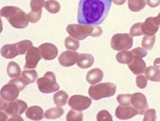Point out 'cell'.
<instances>
[{"label": "cell", "mask_w": 160, "mask_h": 121, "mask_svg": "<svg viewBox=\"0 0 160 121\" xmlns=\"http://www.w3.org/2000/svg\"><path fill=\"white\" fill-rule=\"evenodd\" d=\"M112 2V0H80L78 23L94 26L101 24L108 16Z\"/></svg>", "instance_id": "cell-1"}, {"label": "cell", "mask_w": 160, "mask_h": 121, "mask_svg": "<svg viewBox=\"0 0 160 121\" xmlns=\"http://www.w3.org/2000/svg\"><path fill=\"white\" fill-rule=\"evenodd\" d=\"M1 17L6 18L13 27L22 29L28 25V14L18 7L7 6L2 8L0 12Z\"/></svg>", "instance_id": "cell-2"}, {"label": "cell", "mask_w": 160, "mask_h": 121, "mask_svg": "<svg viewBox=\"0 0 160 121\" xmlns=\"http://www.w3.org/2000/svg\"><path fill=\"white\" fill-rule=\"evenodd\" d=\"M67 31L70 36L78 40H83L88 36L98 37L103 33L99 27L91 25L70 24L67 28Z\"/></svg>", "instance_id": "cell-3"}, {"label": "cell", "mask_w": 160, "mask_h": 121, "mask_svg": "<svg viewBox=\"0 0 160 121\" xmlns=\"http://www.w3.org/2000/svg\"><path fill=\"white\" fill-rule=\"evenodd\" d=\"M116 85L113 83H103L91 86L88 92L92 98L97 100L112 96L116 93Z\"/></svg>", "instance_id": "cell-4"}, {"label": "cell", "mask_w": 160, "mask_h": 121, "mask_svg": "<svg viewBox=\"0 0 160 121\" xmlns=\"http://www.w3.org/2000/svg\"><path fill=\"white\" fill-rule=\"evenodd\" d=\"M37 83L40 91L44 93L56 92L60 88L56 76L52 72H47L43 77L38 79Z\"/></svg>", "instance_id": "cell-5"}, {"label": "cell", "mask_w": 160, "mask_h": 121, "mask_svg": "<svg viewBox=\"0 0 160 121\" xmlns=\"http://www.w3.org/2000/svg\"><path fill=\"white\" fill-rule=\"evenodd\" d=\"M132 36L128 33H118L114 35L111 42L112 48L117 51L127 50L133 46Z\"/></svg>", "instance_id": "cell-6"}, {"label": "cell", "mask_w": 160, "mask_h": 121, "mask_svg": "<svg viewBox=\"0 0 160 121\" xmlns=\"http://www.w3.org/2000/svg\"><path fill=\"white\" fill-rule=\"evenodd\" d=\"M92 103V100L87 97L75 95L70 98L68 104L72 109L82 112L88 108Z\"/></svg>", "instance_id": "cell-7"}, {"label": "cell", "mask_w": 160, "mask_h": 121, "mask_svg": "<svg viewBox=\"0 0 160 121\" xmlns=\"http://www.w3.org/2000/svg\"><path fill=\"white\" fill-rule=\"evenodd\" d=\"M44 4V0H31L30 5L32 11L28 14L29 21L35 23L39 21L42 16V8Z\"/></svg>", "instance_id": "cell-8"}, {"label": "cell", "mask_w": 160, "mask_h": 121, "mask_svg": "<svg viewBox=\"0 0 160 121\" xmlns=\"http://www.w3.org/2000/svg\"><path fill=\"white\" fill-rule=\"evenodd\" d=\"M131 104L138 111V114L143 115L148 108L146 97L143 93H137L132 94Z\"/></svg>", "instance_id": "cell-9"}, {"label": "cell", "mask_w": 160, "mask_h": 121, "mask_svg": "<svg viewBox=\"0 0 160 121\" xmlns=\"http://www.w3.org/2000/svg\"><path fill=\"white\" fill-rule=\"evenodd\" d=\"M19 88L14 84L8 83L5 85L1 91V97L3 99L11 102L18 97L20 92Z\"/></svg>", "instance_id": "cell-10"}, {"label": "cell", "mask_w": 160, "mask_h": 121, "mask_svg": "<svg viewBox=\"0 0 160 121\" xmlns=\"http://www.w3.org/2000/svg\"><path fill=\"white\" fill-rule=\"evenodd\" d=\"M38 48L32 47L28 50L26 57V63L24 68H36L40 60L42 58Z\"/></svg>", "instance_id": "cell-11"}, {"label": "cell", "mask_w": 160, "mask_h": 121, "mask_svg": "<svg viewBox=\"0 0 160 121\" xmlns=\"http://www.w3.org/2000/svg\"><path fill=\"white\" fill-rule=\"evenodd\" d=\"M138 114L137 110L132 105H120L117 108L115 115L118 119L127 120L131 118Z\"/></svg>", "instance_id": "cell-12"}, {"label": "cell", "mask_w": 160, "mask_h": 121, "mask_svg": "<svg viewBox=\"0 0 160 121\" xmlns=\"http://www.w3.org/2000/svg\"><path fill=\"white\" fill-rule=\"evenodd\" d=\"M28 107L27 104L23 101L16 99L9 103L5 110L9 115H21L25 112Z\"/></svg>", "instance_id": "cell-13"}, {"label": "cell", "mask_w": 160, "mask_h": 121, "mask_svg": "<svg viewBox=\"0 0 160 121\" xmlns=\"http://www.w3.org/2000/svg\"><path fill=\"white\" fill-rule=\"evenodd\" d=\"M79 55L77 52L67 50L60 55L58 58V62L64 67H71L77 63Z\"/></svg>", "instance_id": "cell-14"}, {"label": "cell", "mask_w": 160, "mask_h": 121, "mask_svg": "<svg viewBox=\"0 0 160 121\" xmlns=\"http://www.w3.org/2000/svg\"><path fill=\"white\" fill-rule=\"evenodd\" d=\"M38 48L42 57L45 60H53L58 56V49L52 43H43L40 45Z\"/></svg>", "instance_id": "cell-15"}, {"label": "cell", "mask_w": 160, "mask_h": 121, "mask_svg": "<svg viewBox=\"0 0 160 121\" xmlns=\"http://www.w3.org/2000/svg\"><path fill=\"white\" fill-rule=\"evenodd\" d=\"M159 27L155 17H149L142 23L143 34L147 36H154L158 31Z\"/></svg>", "instance_id": "cell-16"}, {"label": "cell", "mask_w": 160, "mask_h": 121, "mask_svg": "<svg viewBox=\"0 0 160 121\" xmlns=\"http://www.w3.org/2000/svg\"><path fill=\"white\" fill-rule=\"evenodd\" d=\"M133 55L132 61L128 64L129 68L135 75L143 73L146 68V63L142 57L133 54Z\"/></svg>", "instance_id": "cell-17"}, {"label": "cell", "mask_w": 160, "mask_h": 121, "mask_svg": "<svg viewBox=\"0 0 160 121\" xmlns=\"http://www.w3.org/2000/svg\"><path fill=\"white\" fill-rule=\"evenodd\" d=\"M1 53L3 57L8 59H12L20 55L17 43L4 45L1 49Z\"/></svg>", "instance_id": "cell-18"}, {"label": "cell", "mask_w": 160, "mask_h": 121, "mask_svg": "<svg viewBox=\"0 0 160 121\" xmlns=\"http://www.w3.org/2000/svg\"><path fill=\"white\" fill-rule=\"evenodd\" d=\"M103 77L102 70L99 68L93 69L87 75V81L91 84H96L102 81Z\"/></svg>", "instance_id": "cell-19"}, {"label": "cell", "mask_w": 160, "mask_h": 121, "mask_svg": "<svg viewBox=\"0 0 160 121\" xmlns=\"http://www.w3.org/2000/svg\"><path fill=\"white\" fill-rule=\"evenodd\" d=\"M94 59L92 55L89 54H80L77 62L78 67L82 69L91 67L93 64Z\"/></svg>", "instance_id": "cell-20"}, {"label": "cell", "mask_w": 160, "mask_h": 121, "mask_svg": "<svg viewBox=\"0 0 160 121\" xmlns=\"http://www.w3.org/2000/svg\"><path fill=\"white\" fill-rule=\"evenodd\" d=\"M26 114L28 118L33 120H39L43 118V110L37 106H34L29 108Z\"/></svg>", "instance_id": "cell-21"}, {"label": "cell", "mask_w": 160, "mask_h": 121, "mask_svg": "<svg viewBox=\"0 0 160 121\" xmlns=\"http://www.w3.org/2000/svg\"><path fill=\"white\" fill-rule=\"evenodd\" d=\"M145 74L147 78L151 81L160 82V70L158 68L149 66L146 70Z\"/></svg>", "instance_id": "cell-22"}, {"label": "cell", "mask_w": 160, "mask_h": 121, "mask_svg": "<svg viewBox=\"0 0 160 121\" xmlns=\"http://www.w3.org/2000/svg\"><path fill=\"white\" fill-rule=\"evenodd\" d=\"M21 69L18 64L14 62L8 63L7 68V73L11 78L18 77L21 74Z\"/></svg>", "instance_id": "cell-23"}, {"label": "cell", "mask_w": 160, "mask_h": 121, "mask_svg": "<svg viewBox=\"0 0 160 121\" xmlns=\"http://www.w3.org/2000/svg\"><path fill=\"white\" fill-rule=\"evenodd\" d=\"M64 113V110L62 108H54L47 110L44 113V117L48 119H56L62 117Z\"/></svg>", "instance_id": "cell-24"}, {"label": "cell", "mask_w": 160, "mask_h": 121, "mask_svg": "<svg viewBox=\"0 0 160 121\" xmlns=\"http://www.w3.org/2000/svg\"><path fill=\"white\" fill-rule=\"evenodd\" d=\"M133 55L132 52L126 50L118 53L116 57L117 61L120 63L128 64L131 62Z\"/></svg>", "instance_id": "cell-25"}, {"label": "cell", "mask_w": 160, "mask_h": 121, "mask_svg": "<svg viewBox=\"0 0 160 121\" xmlns=\"http://www.w3.org/2000/svg\"><path fill=\"white\" fill-rule=\"evenodd\" d=\"M68 98V94L62 90L60 91L53 96L54 103L58 107H62L66 105Z\"/></svg>", "instance_id": "cell-26"}, {"label": "cell", "mask_w": 160, "mask_h": 121, "mask_svg": "<svg viewBox=\"0 0 160 121\" xmlns=\"http://www.w3.org/2000/svg\"><path fill=\"white\" fill-rule=\"evenodd\" d=\"M128 8L133 12H138L141 11L146 6L144 0H128Z\"/></svg>", "instance_id": "cell-27"}, {"label": "cell", "mask_w": 160, "mask_h": 121, "mask_svg": "<svg viewBox=\"0 0 160 121\" xmlns=\"http://www.w3.org/2000/svg\"><path fill=\"white\" fill-rule=\"evenodd\" d=\"M38 77L37 72L34 70H25L22 73V77L28 84L36 81Z\"/></svg>", "instance_id": "cell-28"}, {"label": "cell", "mask_w": 160, "mask_h": 121, "mask_svg": "<svg viewBox=\"0 0 160 121\" xmlns=\"http://www.w3.org/2000/svg\"><path fill=\"white\" fill-rule=\"evenodd\" d=\"M44 8L50 13L56 14L58 13L61 9L59 3L55 0H49L45 3Z\"/></svg>", "instance_id": "cell-29"}, {"label": "cell", "mask_w": 160, "mask_h": 121, "mask_svg": "<svg viewBox=\"0 0 160 121\" xmlns=\"http://www.w3.org/2000/svg\"><path fill=\"white\" fill-rule=\"evenodd\" d=\"M156 36H145L143 38L142 43V45L143 48L147 50H150L153 47Z\"/></svg>", "instance_id": "cell-30"}, {"label": "cell", "mask_w": 160, "mask_h": 121, "mask_svg": "<svg viewBox=\"0 0 160 121\" xmlns=\"http://www.w3.org/2000/svg\"><path fill=\"white\" fill-rule=\"evenodd\" d=\"M20 55L26 54L30 48L32 47V43L29 40H24L17 43Z\"/></svg>", "instance_id": "cell-31"}, {"label": "cell", "mask_w": 160, "mask_h": 121, "mask_svg": "<svg viewBox=\"0 0 160 121\" xmlns=\"http://www.w3.org/2000/svg\"><path fill=\"white\" fill-rule=\"evenodd\" d=\"M65 45L68 49L76 51L79 47L80 43L78 40L68 37L65 39Z\"/></svg>", "instance_id": "cell-32"}, {"label": "cell", "mask_w": 160, "mask_h": 121, "mask_svg": "<svg viewBox=\"0 0 160 121\" xmlns=\"http://www.w3.org/2000/svg\"><path fill=\"white\" fill-rule=\"evenodd\" d=\"M83 119V113L73 109L70 110L67 115V121H82Z\"/></svg>", "instance_id": "cell-33"}, {"label": "cell", "mask_w": 160, "mask_h": 121, "mask_svg": "<svg viewBox=\"0 0 160 121\" xmlns=\"http://www.w3.org/2000/svg\"><path fill=\"white\" fill-rule=\"evenodd\" d=\"M132 94H120L118 95L117 100L118 103L122 105L131 104Z\"/></svg>", "instance_id": "cell-34"}, {"label": "cell", "mask_w": 160, "mask_h": 121, "mask_svg": "<svg viewBox=\"0 0 160 121\" xmlns=\"http://www.w3.org/2000/svg\"><path fill=\"white\" fill-rule=\"evenodd\" d=\"M142 23H138L134 24L130 29V34L132 37L141 36L143 34L142 30Z\"/></svg>", "instance_id": "cell-35"}, {"label": "cell", "mask_w": 160, "mask_h": 121, "mask_svg": "<svg viewBox=\"0 0 160 121\" xmlns=\"http://www.w3.org/2000/svg\"><path fill=\"white\" fill-rule=\"evenodd\" d=\"M9 82L16 85L21 91L24 89L28 84L22 77H18L11 79Z\"/></svg>", "instance_id": "cell-36"}, {"label": "cell", "mask_w": 160, "mask_h": 121, "mask_svg": "<svg viewBox=\"0 0 160 121\" xmlns=\"http://www.w3.org/2000/svg\"><path fill=\"white\" fill-rule=\"evenodd\" d=\"M98 121H113L112 116L107 110L99 112L97 115Z\"/></svg>", "instance_id": "cell-37"}, {"label": "cell", "mask_w": 160, "mask_h": 121, "mask_svg": "<svg viewBox=\"0 0 160 121\" xmlns=\"http://www.w3.org/2000/svg\"><path fill=\"white\" fill-rule=\"evenodd\" d=\"M157 118L156 111L154 109H150L145 113L143 121H156Z\"/></svg>", "instance_id": "cell-38"}, {"label": "cell", "mask_w": 160, "mask_h": 121, "mask_svg": "<svg viewBox=\"0 0 160 121\" xmlns=\"http://www.w3.org/2000/svg\"><path fill=\"white\" fill-rule=\"evenodd\" d=\"M136 82L137 86L141 89L146 88L148 84L147 79L142 75H138L137 77Z\"/></svg>", "instance_id": "cell-39"}, {"label": "cell", "mask_w": 160, "mask_h": 121, "mask_svg": "<svg viewBox=\"0 0 160 121\" xmlns=\"http://www.w3.org/2000/svg\"><path fill=\"white\" fill-rule=\"evenodd\" d=\"M132 54L143 58L146 57L148 54L146 50L141 47L135 48L131 51Z\"/></svg>", "instance_id": "cell-40"}, {"label": "cell", "mask_w": 160, "mask_h": 121, "mask_svg": "<svg viewBox=\"0 0 160 121\" xmlns=\"http://www.w3.org/2000/svg\"><path fill=\"white\" fill-rule=\"evenodd\" d=\"M148 6L151 8L157 7L160 4V0H147Z\"/></svg>", "instance_id": "cell-41"}, {"label": "cell", "mask_w": 160, "mask_h": 121, "mask_svg": "<svg viewBox=\"0 0 160 121\" xmlns=\"http://www.w3.org/2000/svg\"><path fill=\"white\" fill-rule=\"evenodd\" d=\"M22 118L18 114L14 115L8 119V121H23Z\"/></svg>", "instance_id": "cell-42"}, {"label": "cell", "mask_w": 160, "mask_h": 121, "mask_svg": "<svg viewBox=\"0 0 160 121\" xmlns=\"http://www.w3.org/2000/svg\"><path fill=\"white\" fill-rule=\"evenodd\" d=\"M127 0H112L113 3L117 5L121 6L126 2Z\"/></svg>", "instance_id": "cell-43"}, {"label": "cell", "mask_w": 160, "mask_h": 121, "mask_svg": "<svg viewBox=\"0 0 160 121\" xmlns=\"http://www.w3.org/2000/svg\"><path fill=\"white\" fill-rule=\"evenodd\" d=\"M1 100V110L5 109L7 108L8 105V103L6 102H5L3 100Z\"/></svg>", "instance_id": "cell-44"}, {"label": "cell", "mask_w": 160, "mask_h": 121, "mask_svg": "<svg viewBox=\"0 0 160 121\" xmlns=\"http://www.w3.org/2000/svg\"><path fill=\"white\" fill-rule=\"evenodd\" d=\"M154 65L155 67L160 68V58H157L154 60Z\"/></svg>", "instance_id": "cell-45"}, {"label": "cell", "mask_w": 160, "mask_h": 121, "mask_svg": "<svg viewBox=\"0 0 160 121\" xmlns=\"http://www.w3.org/2000/svg\"><path fill=\"white\" fill-rule=\"evenodd\" d=\"M8 118V115L4 112H1V121H6Z\"/></svg>", "instance_id": "cell-46"}, {"label": "cell", "mask_w": 160, "mask_h": 121, "mask_svg": "<svg viewBox=\"0 0 160 121\" xmlns=\"http://www.w3.org/2000/svg\"><path fill=\"white\" fill-rule=\"evenodd\" d=\"M155 19L157 23L159 25H160V13L157 17H155Z\"/></svg>", "instance_id": "cell-47"}]
</instances>
